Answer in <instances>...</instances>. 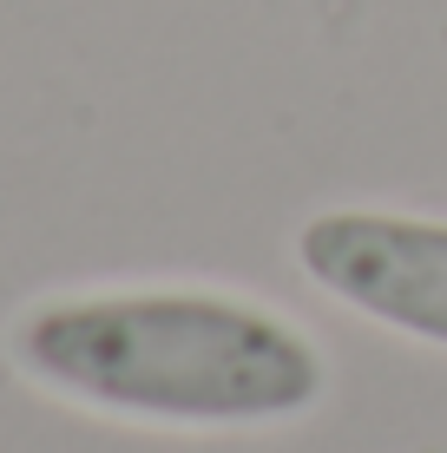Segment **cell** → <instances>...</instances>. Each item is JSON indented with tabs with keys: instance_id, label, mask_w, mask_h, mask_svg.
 <instances>
[{
	"instance_id": "obj_2",
	"label": "cell",
	"mask_w": 447,
	"mask_h": 453,
	"mask_svg": "<svg viewBox=\"0 0 447 453\" xmlns=\"http://www.w3.org/2000/svg\"><path fill=\"white\" fill-rule=\"evenodd\" d=\"M297 263L368 322L447 349V224L435 217L322 211L297 230Z\"/></svg>"
},
{
	"instance_id": "obj_1",
	"label": "cell",
	"mask_w": 447,
	"mask_h": 453,
	"mask_svg": "<svg viewBox=\"0 0 447 453\" xmlns=\"http://www.w3.org/2000/svg\"><path fill=\"white\" fill-rule=\"evenodd\" d=\"M27 381L151 427H276L322 401V349L218 289L59 296L13 322Z\"/></svg>"
}]
</instances>
